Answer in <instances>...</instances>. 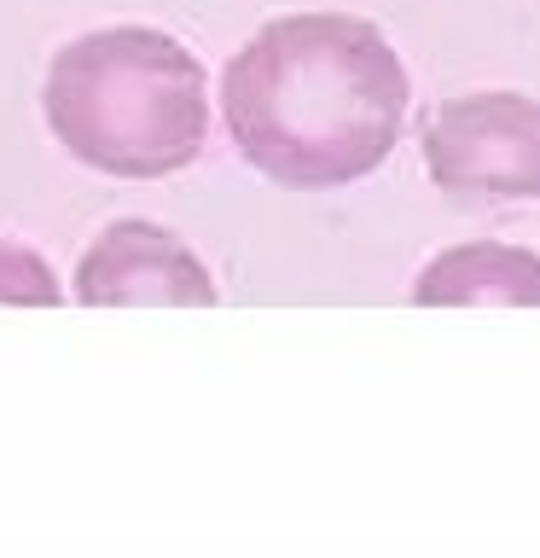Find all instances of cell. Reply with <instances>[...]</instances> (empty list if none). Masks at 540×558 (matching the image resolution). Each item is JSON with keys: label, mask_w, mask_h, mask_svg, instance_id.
Masks as SVG:
<instances>
[{"label": "cell", "mask_w": 540, "mask_h": 558, "mask_svg": "<svg viewBox=\"0 0 540 558\" xmlns=\"http://www.w3.org/2000/svg\"><path fill=\"white\" fill-rule=\"evenodd\" d=\"M216 296L209 268L157 221H111L76 262V303L87 308H209Z\"/></svg>", "instance_id": "4"}, {"label": "cell", "mask_w": 540, "mask_h": 558, "mask_svg": "<svg viewBox=\"0 0 540 558\" xmlns=\"http://www.w3.org/2000/svg\"><path fill=\"white\" fill-rule=\"evenodd\" d=\"M425 174L453 198H540V99L459 94L418 129Z\"/></svg>", "instance_id": "3"}, {"label": "cell", "mask_w": 540, "mask_h": 558, "mask_svg": "<svg viewBox=\"0 0 540 558\" xmlns=\"http://www.w3.org/2000/svg\"><path fill=\"white\" fill-rule=\"evenodd\" d=\"M418 308H540V256L523 244L470 239L430 256L413 279Z\"/></svg>", "instance_id": "5"}, {"label": "cell", "mask_w": 540, "mask_h": 558, "mask_svg": "<svg viewBox=\"0 0 540 558\" xmlns=\"http://www.w3.org/2000/svg\"><path fill=\"white\" fill-rule=\"evenodd\" d=\"M0 303H17V308H52L64 303L59 279L29 244L17 239H0Z\"/></svg>", "instance_id": "6"}, {"label": "cell", "mask_w": 540, "mask_h": 558, "mask_svg": "<svg viewBox=\"0 0 540 558\" xmlns=\"http://www.w3.org/2000/svg\"><path fill=\"white\" fill-rule=\"evenodd\" d=\"M407 105L413 76L390 35L348 12L273 17L221 70L238 157L291 192H331L383 169Z\"/></svg>", "instance_id": "1"}, {"label": "cell", "mask_w": 540, "mask_h": 558, "mask_svg": "<svg viewBox=\"0 0 540 558\" xmlns=\"http://www.w3.org/2000/svg\"><path fill=\"white\" fill-rule=\"evenodd\" d=\"M41 111L76 163L116 181H163L209 140V76L198 52L146 24H111L52 52Z\"/></svg>", "instance_id": "2"}]
</instances>
